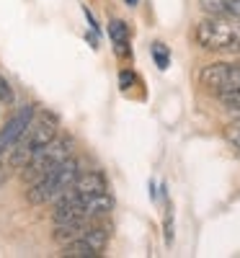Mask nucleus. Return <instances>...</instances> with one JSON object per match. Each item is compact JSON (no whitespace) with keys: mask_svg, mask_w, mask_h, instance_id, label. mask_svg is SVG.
<instances>
[{"mask_svg":"<svg viewBox=\"0 0 240 258\" xmlns=\"http://www.w3.org/2000/svg\"><path fill=\"white\" fill-rule=\"evenodd\" d=\"M108 36H111L114 52L119 57H129V26H127V21H122V18L108 21Z\"/></svg>","mask_w":240,"mask_h":258,"instance_id":"9d476101","label":"nucleus"},{"mask_svg":"<svg viewBox=\"0 0 240 258\" xmlns=\"http://www.w3.org/2000/svg\"><path fill=\"white\" fill-rule=\"evenodd\" d=\"M103 191H108L103 173L85 170V173H78V178L62 191V197L57 202H78V199H88V197H96V194H103Z\"/></svg>","mask_w":240,"mask_h":258,"instance_id":"6e6552de","label":"nucleus"},{"mask_svg":"<svg viewBox=\"0 0 240 258\" xmlns=\"http://www.w3.org/2000/svg\"><path fill=\"white\" fill-rule=\"evenodd\" d=\"M34 114H36V106L34 103H26V106H21V109L3 124V129H0V155H6L8 150L18 142V137L26 132V126L34 119Z\"/></svg>","mask_w":240,"mask_h":258,"instance_id":"1a4fd4ad","label":"nucleus"},{"mask_svg":"<svg viewBox=\"0 0 240 258\" xmlns=\"http://www.w3.org/2000/svg\"><path fill=\"white\" fill-rule=\"evenodd\" d=\"M132 83H135V73L132 70H122L119 73V85H122V88H129Z\"/></svg>","mask_w":240,"mask_h":258,"instance_id":"f3484780","label":"nucleus"},{"mask_svg":"<svg viewBox=\"0 0 240 258\" xmlns=\"http://www.w3.org/2000/svg\"><path fill=\"white\" fill-rule=\"evenodd\" d=\"M199 85L217 98L230 96V93H240V64H235V62L204 64L199 70Z\"/></svg>","mask_w":240,"mask_h":258,"instance_id":"0eeeda50","label":"nucleus"},{"mask_svg":"<svg viewBox=\"0 0 240 258\" xmlns=\"http://www.w3.org/2000/svg\"><path fill=\"white\" fill-rule=\"evenodd\" d=\"M165 240L173 243V209H170V204L165 209Z\"/></svg>","mask_w":240,"mask_h":258,"instance_id":"dca6fc26","label":"nucleus"},{"mask_svg":"<svg viewBox=\"0 0 240 258\" xmlns=\"http://www.w3.org/2000/svg\"><path fill=\"white\" fill-rule=\"evenodd\" d=\"M70 155H73V140L70 137H59V140L54 137L52 142L39 147L29 158V163L21 168V178H24V183H31V181L41 178L44 173H49V170L57 168L59 163H65Z\"/></svg>","mask_w":240,"mask_h":258,"instance_id":"39448f33","label":"nucleus"},{"mask_svg":"<svg viewBox=\"0 0 240 258\" xmlns=\"http://www.w3.org/2000/svg\"><path fill=\"white\" fill-rule=\"evenodd\" d=\"M207 16H232L240 18V0H199Z\"/></svg>","mask_w":240,"mask_h":258,"instance_id":"9b49d317","label":"nucleus"},{"mask_svg":"<svg viewBox=\"0 0 240 258\" xmlns=\"http://www.w3.org/2000/svg\"><path fill=\"white\" fill-rule=\"evenodd\" d=\"M220 101H222V106H227L230 111H240V93H230V96H222Z\"/></svg>","mask_w":240,"mask_h":258,"instance_id":"2eb2a0df","label":"nucleus"},{"mask_svg":"<svg viewBox=\"0 0 240 258\" xmlns=\"http://www.w3.org/2000/svg\"><path fill=\"white\" fill-rule=\"evenodd\" d=\"M124 3H127V6H129V8H135V6H137V3H140V0H124Z\"/></svg>","mask_w":240,"mask_h":258,"instance_id":"6ab92c4d","label":"nucleus"},{"mask_svg":"<svg viewBox=\"0 0 240 258\" xmlns=\"http://www.w3.org/2000/svg\"><path fill=\"white\" fill-rule=\"evenodd\" d=\"M80 173V163L70 155L65 163H59L57 168H52L49 173H44L41 178L26 183V202L31 207H41V204H54L62 191L68 188Z\"/></svg>","mask_w":240,"mask_h":258,"instance_id":"20e7f679","label":"nucleus"},{"mask_svg":"<svg viewBox=\"0 0 240 258\" xmlns=\"http://www.w3.org/2000/svg\"><path fill=\"white\" fill-rule=\"evenodd\" d=\"M108 238H111V232L103 225V220H98V222L88 225L70 243L59 245V255L62 258H98V255H103Z\"/></svg>","mask_w":240,"mask_h":258,"instance_id":"423d86ee","label":"nucleus"},{"mask_svg":"<svg viewBox=\"0 0 240 258\" xmlns=\"http://www.w3.org/2000/svg\"><path fill=\"white\" fill-rule=\"evenodd\" d=\"M13 101H16V93L11 88V83L0 75V103H13Z\"/></svg>","mask_w":240,"mask_h":258,"instance_id":"ddd939ff","label":"nucleus"},{"mask_svg":"<svg viewBox=\"0 0 240 258\" xmlns=\"http://www.w3.org/2000/svg\"><path fill=\"white\" fill-rule=\"evenodd\" d=\"M152 57H155V64H158L160 70H168L170 52H168V47L163 44V41H155V44H152Z\"/></svg>","mask_w":240,"mask_h":258,"instance_id":"f8f14e48","label":"nucleus"},{"mask_svg":"<svg viewBox=\"0 0 240 258\" xmlns=\"http://www.w3.org/2000/svg\"><path fill=\"white\" fill-rule=\"evenodd\" d=\"M196 47L204 52L240 54V18L232 16H207L194 29Z\"/></svg>","mask_w":240,"mask_h":258,"instance_id":"f257e3e1","label":"nucleus"},{"mask_svg":"<svg viewBox=\"0 0 240 258\" xmlns=\"http://www.w3.org/2000/svg\"><path fill=\"white\" fill-rule=\"evenodd\" d=\"M57 132H59V119H57L52 111L41 109L39 114H34V119H31L29 126H26V132L21 135L18 142L6 153V155H8V165L21 170L39 147H44L47 142H52V140L57 137Z\"/></svg>","mask_w":240,"mask_h":258,"instance_id":"f03ea898","label":"nucleus"},{"mask_svg":"<svg viewBox=\"0 0 240 258\" xmlns=\"http://www.w3.org/2000/svg\"><path fill=\"white\" fill-rule=\"evenodd\" d=\"M83 13H85V18H88V24H91V29H93L96 34H101V26L96 24V18H93V13H91L88 8H83Z\"/></svg>","mask_w":240,"mask_h":258,"instance_id":"a211bd4d","label":"nucleus"},{"mask_svg":"<svg viewBox=\"0 0 240 258\" xmlns=\"http://www.w3.org/2000/svg\"><path fill=\"white\" fill-rule=\"evenodd\" d=\"M111 209H114V197L108 191L78 202H54L52 222L57 227H85L98 220H106Z\"/></svg>","mask_w":240,"mask_h":258,"instance_id":"7ed1b4c3","label":"nucleus"},{"mask_svg":"<svg viewBox=\"0 0 240 258\" xmlns=\"http://www.w3.org/2000/svg\"><path fill=\"white\" fill-rule=\"evenodd\" d=\"M225 135H227V140H230V142L240 150V121H232V124L225 129Z\"/></svg>","mask_w":240,"mask_h":258,"instance_id":"4468645a","label":"nucleus"}]
</instances>
